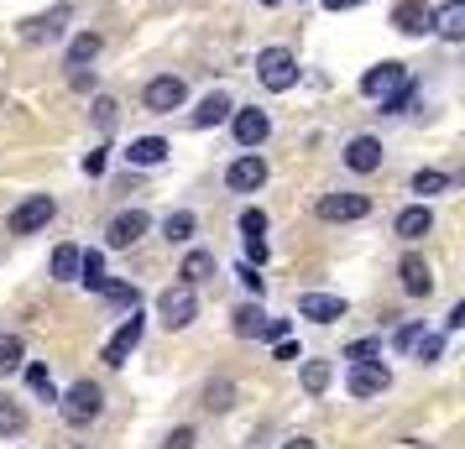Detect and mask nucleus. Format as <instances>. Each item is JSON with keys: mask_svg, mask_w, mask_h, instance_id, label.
I'll use <instances>...</instances> for the list:
<instances>
[{"mask_svg": "<svg viewBox=\"0 0 465 449\" xmlns=\"http://www.w3.org/2000/svg\"><path fill=\"white\" fill-rule=\"evenodd\" d=\"M277 361H303V356H298L293 340H277Z\"/></svg>", "mask_w": 465, "mask_h": 449, "instance_id": "47", "label": "nucleus"}, {"mask_svg": "<svg viewBox=\"0 0 465 449\" xmlns=\"http://www.w3.org/2000/svg\"><path fill=\"white\" fill-rule=\"evenodd\" d=\"M79 282L84 288H94V293H105V257L100 251H79Z\"/></svg>", "mask_w": 465, "mask_h": 449, "instance_id": "24", "label": "nucleus"}, {"mask_svg": "<svg viewBox=\"0 0 465 449\" xmlns=\"http://www.w3.org/2000/svg\"><path fill=\"white\" fill-rule=\"evenodd\" d=\"M193 230H199V220H193L189 210H173L168 220H163V236H168V240H178V246H183V240H189Z\"/></svg>", "mask_w": 465, "mask_h": 449, "instance_id": "28", "label": "nucleus"}, {"mask_svg": "<svg viewBox=\"0 0 465 449\" xmlns=\"http://www.w3.org/2000/svg\"><path fill=\"white\" fill-rule=\"evenodd\" d=\"M262 5H277V0H262Z\"/></svg>", "mask_w": 465, "mask_h": 449, "instance_id": "51", "label": "nucleus"}, {"mask_svg": "<svg viewBox=\"0 0 465 449\" xmlns=\"http://www.w3.org/2000/svg\"><path fill=\"white\" fill-rule=\"evenodd\" d=\"M345 168L351 172H377L381 168V142L377 136H351V142H345Z\"/></svg>", "mask_w": 465, "mask_h": 449, "instance_id": "17", "label": "nucleus"}, {"mask_svg": "<svg viewBox=\"0 0 465 449\" xmlns=\"http://www.w3.org/2000/svg\"><path fill=\"white\" fill-rule=\"evenodd\" d=\"M231 397H235L231 382H210V392H204V403L210 407H231Z\"/></svg>", "mask_w": 465, "mask_h": 449, "instance_id": "38", "label": "nucleus"}, {"mask_svg": "<svg viewBox=\"0 0 465 449\" xmlns=\"http://www.w3.org/2000/svg\"><path fill=\"white\" fill-rule=\"evenodd\" d=\"M330 376H335V371H330V361H303V392H324V386H330Z\"/></svg>", "mask_w": 465, "mask_h": 449, "instance_id": "31", "label": "nucleus"}, {"mask_svg": "<svg viewBox=\"0 0 465 449\" xmlns=\"http://www.w3.org/2000/svg\"><path fill=\"white\" fill-rule=\"evenodd\" d=\"M68 89H79V94L94 89V68H68Z\"/></svg>", "mask_w": 465, "mask_h": 449, "instance_id": "42", "label": "nucleus"}, {"mask_svg": "<svg viewBox=\"0 0 465 449\" xmlns=\"http://www.w3.org/2000/svg\"><path fill=\"white\" fill-rule=\"evenodd\" d=\"M68 22H74V5L58 0V5H47V11H37V16H26V22H22V43H32V47L58 43Z\"/></svg>", "mask_w": 465, "mask_h": 449, "instance_id": "3", "label": "nucleus"}, {"mask_svg": "<svg viewBox=\"0 0 465 449\" xmlns=\"http://www.w3.org/2000/svg\"><path fill=\"white\" fill-rule=\"evenodd\" d=\"M22 356H26L22 335H0V376H11V371L22 366Z\"/></svg>", "mask_w": 465, "mask_h": 449, "instance_id": "29", "label": "nucleus"}, {"mask_svg": "<svg viewBox=\"0 0 465 449\" xmlns=\"http://www.w3.org/2000/svg\"><path fill=\"white\" fill-rule=\"evenodd\" d=\"M282 449H314V439H288Z\"/></svg>", "mask_w": 465, "mask_h": 449, "instance_id": "50", "label": "nucleus"}, {"mask_svg": "<svg viewBox=\"0 0 465 449\" xmlns=\"http://www.w3.org/2000/svg\"><path fill=\"white\" fill-rule=\"evenodd\" d=\"M22 424H26L22 407H11L5 397H0V434H22Z\"/></svg>", "mask_w": 465, "mask_h": 449, "instance_id": "36", "label": "nucleus"}, {"mask_svg": "<svg viewBox=\"0 0 465 449\" xmlns=\"http://www.w3.org/2000/svg\"><path fill=\"white\" fill-rule=\"evenodd\" d=\"M434 32L450 37V43H460V37H465V0H450V5L434 11Z\"/></svg>", "mask_w": 465, "mask_h": 449, "instance_id": "22", "label": "nucleus"}, {"mask_svg": "<svg viewBox=\"0 0 465 449\" xmlns=\"http://www.w3.org/2000/svg\"><path fill=\"white\" fill-rule=\"evenodd\" d=\"M100 47H105V37H100V32H79V37L68 43V58H64V68H89L94 58H100Z\"/></svg>", "mask_w": 465, "mask_h": 449, "instance_id": "21", "label": "nucleus"}, {"mask_svg": "<svg viewBox=\"0 0 465 449\" xmlns=\"http://www.w3.org/2000/svg\"><path fill=\"white\" fill-rule=\"evenodd\" d=\"M231 319H235L231 329L241 335V340H256V335H262V324H267V314H262V303H241Z\"/></svg>", "mask_w": 465, "mask_h": 449, "instance_id": "23", "label": "nucleus"}, {"mask_svg": "<svg viewBox=\"0 0 465 449\" xmlns=\"http://www.w3.org/2000/svg\"><path fill=\"white\" fill-rule=\"evenodd\" d=\"M105 162H110V147L84 151V172H89V178H100V172H105Z\"/></svg>", "mask_w": 465, "mask_h": 449, "instance_id": "40", "label": "nucleus"}, {"mask_svg": "<svg viewBox=\"0 0 465 449\" xmlns=\"http://www.w3.org/2000/svg\"><path fill=\"white\" fill-rule=\"evenodd\" d=\"M392 26H398L402 37H429V32H434V5H423V0H398Z\"/></svg>", "mask_w": 465, "mask_h": 449, "instance_id": "12", "label": "nucleus"}, {"mask_svg": "<svg viewBox=\"0 0 465 449\" xmlns=\"http://www.w3.org/2000/svg\"><path fill=\"white\" fill-rule=\"evenodd\" d=\"M183 100H189V84H183L178 73H157V79L142 89V105H147L152 115H173V110H183Z\"/></svg>", "mask_w": 465, "mask_h": 449, "instance_id": "5", "label": "nucleus"}, {"mask_svg": "<svg viewBox=\"0 0 465 449\" xmlns=\"http://www.w3.org/2000/svg\"><path fill=\"white\" fill-rule=\"evenodd\" d=\"M214 272V251H189V257H183V272H178V278L189 282V288H199V282L210 278Z\"/></svg>", "mask_w": 465, "mask_h": 449, "instance_id": "25", "label": "nucleus"}, {"mask_svg": "<svg viewBox=\"0 0 465 449\" xmlns=\"http://www.w3.org/2000/svg\"><path fill=\"white\" fill-rule=\"evenodd\" d=\"M26 386H32L37 397H47V403H58V386L47 376V366H26Z\"/></svg>", "mask_w": 465, "mask_h": 449, "instance_id": "32", "label": "nucleus"}, {"mask_svg": "<svg viewBox=\"0 0 465 449\" xmlns=\"http://www.w3.org/2000/svg\"><path fill=\"white\" fill-rule=\"evenodd\" d=\"M53 278L79 282V246H58V251H53Z\"/></svg>", "mask_w": 465, "mask_h": 449, "instance_id": "27", "label": "nucleus"}, {"mask_svg": "<svg viewBox=\"0 0 465 449\" xmlns=\"http://www.w3.org/2000/svg\"><path fill=\"white\" fill-rule=\"evenodd\" d=\"M381 356V340H356V345H345V361H377Z\"/></svg>", "mask_w": 465, "mask_h": 449, "instance_id": "35", "label": "nucleus"}, {"mask_svg": "<svg viewBox=\"0 0 465 449\" xmlns=\"http://www.w3.org/2000/svg\"><path fill=\"white\" fill-rule=\"evenodd\" d=\"M465 324V303H455V308H450V319H444V329H460Z\"/></svg>", "mask_w": 465, "mask_h": 449, "instance_id": "48", "label": "nucleus"}, {"mask_svg": "<svg viewBox=\"0 0 465 449\" xmlns=\"http://www.w3.org/2000/svg\"><path fill=\"white\" fill-rule=\"evenodd\" d=\"M231 110H235V100L214 89V94H204V100H199V110H193L189 121H193L199 131H210V126H220V121H231Z\"/></svg>", "mask_w": 465, "mask_h": 449, "instance_id": "18", "label": "nucleus"}, {"mask_svg": "<svg viewBox=\"0 0 465 449\" xmlns=\"http://www.w3.org/2000/svg\"><path fill=\"white\" fill-rule=\"evenodd\" d=\"M413 100H419V84H413V79H402V84L381 100V115H408V105H413Z\"/></svg>", "mask_w": 465, "mask_h": 449, "instance_id": "26", "label": "nucleus"}, {"mask_svg": "<svg viewBox=\"0 0 465 449\" xmlns=\"http://www.w3.org/2000/svg\"><path fill=\"white\" fill-rule=\"evenodd\" d=\"M246 261H252V267L267 261V240H262V236H246Z\"/></svg>", "mask_w": 465, "mask_h": 449, "instance_id": "43", "label": "nucleus"}, {"mask_svg": "<svg viewBox=\"0 0 465 449\" xmlns=\"http://www.w3.org/2000/svg\"><path fill=\"white\" fill-rule=\"evenodd\" d=\"M105 298L110 303H131V308H136V288H131V282H105Z\"/></svg>", "mask_w": 465, "mask_h": 449, "instance_id": "39", "label": "nucleus"}, {"mask_svg": "<svg viewBox=\"0 0 465 449\" xmlns=\"http://www.w3.org/2000/svg\"><path fill=\"white\" fill-rule=\"evenodd\" d=\"M444 189H450V172H440V168L413 172V193H423V199H429V193H444Z\"/></svg>", "mask_w": 465, "mask_h": 449, "instance_id": "30", "label": "nucleus"}, {"mask_svg": "<svg viewBox=\"0 0 465 449\" xmlns=\"http://www.w3.org/2000/svg\"><path fill=\"white\" fill-rule=\"evenodd\" d=\"M423 335V324H408V329H398V350H413V340Z\"/></svg>", "mask_w": 465, "mask_h": 449, "instance_id": "46", "label": "nucleus"}, {"mask_svg": "<svg viewBox=\"0 0 465 449\" xmlns=\"http://www.w3.org/2000/svg\"><path fill=\"white\" fill-rule=\"evenodd\" d=\"M53 214H58V199H53V193H32L26 204H16V210H11V220H5V225H11V236H37Z\"/></svg>", "mask_w": 465, "mask_h": 449, "instance_id": "4", "label": "nucleus"}, {"mask_svg": "<svg viewBox=\"0 0 465 449\" xmlns=\"http://www.w3.org/2000/svg\"><path fill=\"white\" fill-rule=\"evenodd\" d=\"M157 314H163V324H168V329H189L193 314H199V298H193L189 282H173V288H163V298H157Z\"/></svg>", "mask_w": 465, "mask_h": 449, "instance_id": "6", "label": "nucleus"}, {"mask_svg": "<svg viewBox=\"0 0 465 449\" xmlns=\"http://www.w3.org/2000/svg\"><path fill=\"white\" fill-rule=\"evenodd\" d=\"M413 356H419L423 366L440 361V356H444V340H440V335H419V340H413Z\"/></svg>", "mask_w": 465, "mask_h": 449, "instance_id": "33", "label": "nucleus"}, {"mask_svg": "<svg viewBox=\"0 0 465 449\" xmlns=\"http://www.w3.org/2000/svg\"><path fill=\"white\" fill-rule=\"evenodd\" d=\"M142 329H147V319L131 308L126 319H121V329H115V335L105 340V366H126V361H131V350L142 345Z\"/></svg>", "mask_w": 465, "mask_h": 449, "instance_id": "9", "label": "nucleus"}, {"mask_svg": "<svg viewBox=\"0 0 465 449\" xmlns=\"http://www.w3.org/2000/svg\"><path fill=\"white\" fill-rule=\"evenodd\" d=\"M330 11H351V5H361V0H324Z\"/></svg>", "mask_w": 465, "mask_h": 449, "instance_id": "49", "label": "nucleus"}, {"mask_svg": "<svg viewBox=\"0 0 465 449\" xmlns=\"http://www.w3.org/2000/svg\"><path fill=\"white\" fill-rule=\"evenodd\" d=\"M163 449H193V428H173Z\"/></svg>", "mask_w": 465, "mask_h": 449, "instance_id": "44", "label": "nucleus"}, {"mask_svg": "<svg viewBox=\"0 0 465 449\" xmlns=\"http://www.w3.org/2000/svg\"><path fill=\"white\" fill-rule=\"evenodd\" d=\"M168 142H163V136H136V142H131L126 147V162L131 168H157V162H168Z\"/></svg>", "mask_w": 465, "mask_h": 449, "instance_id": "19", "label": "nucleus"}, {"mask_svg": "<svg viewBox=\"0 0 465 449\" xmlns=\"http://www.w3.org/2000/svg\"><path fill=\"white\" fill-rule=\"evenodd\" d=\"M225 183H231V193H256L267 183V162L256 151H246V157H235L231 168H225Z\"/></svg>", "mask_w": 465, "mask_h": 449, "instance_id": "11", "label": "nucleus"}, {"mask_svg": "<svg viewBox=\"0 0 465 449\" xmlns=\"http://www.w3.org/2000/svg\"><path fill=\"white\" fill-rule=\"evenodd\" d=\"M351 397H381L387 386H392V371L381 361H351Z\"/></svg>", "mask_w": 465, "mask_h": 449, "instance_id": "10", "label": "nucleus"}, {"mask_svg": "<svg viewBox=\"0 0 465 449\" xmlns=\"http://www.w3.org/2000/svg\"><path fill=\"white\" fill-rule=\"evenodd\" d=\"M392 230H398V240H423L429 230H434V214H429V204H413V210H402Z\"/></svg>", "mask_w": 465, "mask_h": 449, "instance_id": "20", "label": "nucleus"}, {"mask_svg": "<svg viewBox=\"0 0 465 449\" xmlns=\"http://www.w3.org/2000/svg\"><path fill=\"white\" fill-rule=\"evenodd\" d=\"M319 220H330V225H345V220H366L371 214V199L366 193H324L314 204Z\"/></svg>", "mask_w": 465, "mask_h": 449, "instance_id": "7", "label": "nucleus"}, {"mask_svg": "<svg viewBox=\"0 0 465 449\" xmlns=\"http://www.w3.org/2000/svg\"><path fill=\"white\" fill-rule=\"evenodd\" d=\"M402 79H408V68H402L398 58H387V63L366 68V79H361V94H366V100H387V94H392Z\"/></svg>", "mask_w": 465, "mask_h": 449, "instance_id": "13", "label": "nucleus"}, {"mask_svg": "<svg viewBox=\"0 0 465 449\" xmlns=\"http://www.w3.org/2000/svg\"><path fill=\"white\" fill-rule=\"evenodd\" d=\"M256 79L272 89V94H288V89L298 84V58L288 47H262V53H256Z\"/></svg>", "mask_w": 465, "mask_h": 449, "instance_id": "1", "label": "nucleus"}, {"mask_svg": "<svg viewBox=\"0 0 465 449\" xmlns=\"http://www.w3.org/2000/svg\"><path fill=\"white\" fill-rule=\"evenodd\" d=\"M235 278H241V288H252V293H262V267H252V261H241V267H235Z\"/></svg>", "mask_w": 465, "mask_h": 449, "instance_id": "41", "label": "nucleus"}, {"mask_svg": "<svg viewBox=\"0 0 465 449\" xmlns=\"http://www.w3.org/2000/svg\"><path fill=\"white\" fill-rule=\"evenodd\" d=\"M64 424L68 428H84V424H94V418H100V407H105V392H100V386L94 382H74L64 392Z\"/></svg>", "mask_w": 465, "mask_h": 449, "instance_id": "2", "label": "nucleus"}, {"mask_svg": "<svg viewBox=\"0 0 465 449\" xmlns=\"http://www.w3.org/2000/svg\"><path fill=\"white\" fill-rule=\"evenodd\" d=\"M231 121H235V142L246 151L262 147V142L272 136V115H267V110H231Z\"/></svg>", "mask_w": 465, "mask_h": 449, "instance_id": "15", "label": "nucleus"}, {"mask_svg": "<svg viewBox=\"0 0 465 449\" xmlns=\"http://www.w3.org/2000/svg\"><path fill=\"white\" fill-rule=\"evenodd\" d=\"M398 282L408 298H429L434 293V272H429V261L419 257V251H408V257L398 261Z\"/></svg>", "mask_w": 465, "mask_h": 449, "instance_id": "14", "label": "nucleus"}, {"mask_svg": "<svg viewBox=\"0 0 465 449\" xmlns=\"http://www.w3.org/2000/svg\"><path fill=\"white\" fill-rule=\"evenodd\" d=\"M147 225H152L147 210H121V214L105 225V246H110V251H131L136 240L147 236Z\"/></svg>", "mask_w": 465, "mask_h": 449, "instance_id": "8", "label": "nucleus"}, {"mask_svg": "<svg viewBox=\"0 0 465 449\" xmlns=\"http://www.w3.org/2000/svg\"><path fill=\"white\" fill-rule=\"evenodd\" d=\"M262 335H267V340H288V319H267L262 324Z\"/></svg>", "mask_w": 465, "mask_h": 449, "instance_id": "45", "label": "nucleus"}, {"mask_svg": "<svg viewBox=\"0 0 465 449\" xmlns=\"http://www.w3.org/2000/svg\"><path fill=\"white\" fill-rule=\"evenodd\" d=\"M115 115H121V105H115L110 94H100V100H94V126L110 131V126H115Z\"/></svg>", "mask_w": 465, "mask_h": 449, "instance_id": "34", "label": "nucleus"}, {"mask_svg": "<svg viewBox=\"0 0 465 449\" xmlns=\"http://www.w3.org/2000/svg\"><path fill=\"white\" fill-rule=\"evenodd\" d=\"M298 319L335 324V319H345V298H335V293H303L298 298Z\"/></svg>", "mask_w": 465, "mask_h": 449, "instance_id": "16", "label": "nucleus"}, {"mask_svg": "<svg viewBox=\"0 0 465 449\" xmlns=\"http://www.w3.org/2000/svg\"><path fill=\"white\" fill-rule=\"evenodd\" d=\"M241 236H267V214L262 210H241Z\"/></svg>", "mask_w": 465, "mask_h": 449, "instance_id": "37", "label": "nucleus"}]
</instances>
